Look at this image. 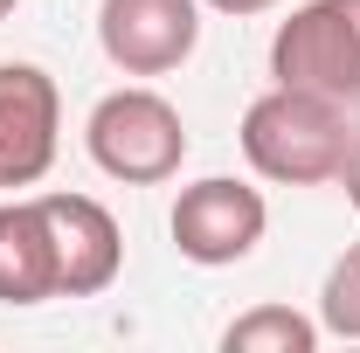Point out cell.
Masks as SVG:
<instances>
[{
  "label": "cell",
  "mask_w": 360,
  "mask_h": 353,
  "mask_svg": "<svg viewBox=\"0 0 360 353\" xmlns=\"http://www.w3.org/2000/svg\"><path fill=\"white\" fill-rule=\"evenodd\" d=\"M354 125H347V104L340 97H319V90H291L270 84L250 111H243V160L277 187H319V180H340L347 153H354Z\"/></svg>",
  "instance_id": "obj_1"
},
{
  "label": "cell",
  "mask_w": 360,
  "mask_h": 353,
  "mask_svg": "<svg viewBox=\"0 0 360 353\" xmlns=\"http://www.w3.org/2000/svg\"><path fill=\"white\" fill-rule=\"evenodd\" d=\"M84 146H90V160H97V174L125 180V187H160L187 160V125H180V111L160 90L125 84V90H111V97L90 104Z\"/></svg>",
  "instance_id": "obj_2"
},
{
  "label": "cell",
  "mask_w": 360,
  "mask_h": 353,
  "mask_svg": "<svg viewBox=\"0 0 360 353\" xmlns=\"http://www.w3.org/2000/svg\"><path fill=\"white\" fill-rule=\"evenodd\" d=\"M270 77L360 104V0H305L270 35Z\"/></svg>",
  "instance_id": "obj_3"
},
{
  "label": "cell",
  "mask_w": 360,
  "mask_h": 353,
  "mask_svg": "<svg viewBox=\"0 0 360 353\" xmlns=\"http://www.w3.org/2000/svg\"><path fill=\"white\" fill-rule=\"evenodd\" d=\"M167 229H174V250L187 257V264L229 270V264H243V257L264 243L270 201L250 187V180L208 174V180H194V187H180V201H174V215H167Z\"/></svg>",
  "instance_id": "obj_4"
},
{
  "label": "cell",
  "mask_w": 360,
  "mask_h": 353,
  "mask_svg": "<svg viewBox=\"0 0 360 353\" xmlns=\"http://www.w3.org/2000/svg\"><path fill=\"white\" fill-rule=\"evenodd\" d=\"M201 42V0H104L97 49L125 77H167Z\"/></svg>",
  "instance_id": "obj_5"
},
{
  "label": "cell",
  "mask_w": 360,
  "mask_h": 353,
  "mask_svg": "<svg viewBox=\"0 0 360 353\" xmlns=\"http://www.w3.org/2000/svg\"><path fill=\"white\" fill-rule=\"evenodd\" d=\"M63 146V90L42 63H0V187H35Z\"/></svg>",
  "instance_id": "obj_6"
},
{
  "label": "cell",
  "mask_w": 360,
  "mask_h": 353,
  "mask_svg": "<svg viewBox=\"0 0 360 353\" xmlns=\"http://www.w3.org/2000/svg\"><path fill=\"white\" fill-rule=\"evenodd\" d=\"M42 222L56 243V298H97L125 270L118 215L90 194H42Z\"/></svg>",
  "instance_id": "obj_7"
},
{
  "label": "cell",
  "mask_w": 360,
  "mask_h": 353,
  "mask_svg": "<svg viewBox=\"0 0 360 353\" xmlns=\"http://www.w3.org/2000/svg\"><path fill=\"white\" fill-rule=\"evenodd\" d=\"M56 298V243H49L42 201L0 208V305H42Z\"/></svg>",
  "instance_id": "obj_8"
},
{
  "label": "cell",
  "mask_w": 360,
  "mask_h": 353,
  "mask_svg": "<svg viewBox=\"0 0 360 353\" xmlns=\"http://www.w3.org/2000/svg\"><path fill=\"white\" fill-rule=\"evenodd\" d=\"M222 347L229 353H312L319 347V319L291 305H250L243 319L222 326Z\"/></svg>",
  "instance_id": "obj_9"
},
{
  "label": "cell",
  "mask_w": 360,
  "mask_h": 353,
  "mask_svg": "<svg viewBox=\"0 0 360 353\" xmlns=\"http://www.w3.org/2000/svg\"><path fill=\"white\" fill-rule=\"evenodd\" d=\"M319 333L333 340H360V243H347L333 270H326V291H319Z\"/></svg>",
  "instance_id": "obj_10"
},
{
  "label": "cell",
  "mask_w": 360,
  "mask_h": 353,
  "mask_svg": "<svg viewBox=\"0 0 360 353\" xmlns=\"http://www.w3.org/2000/svg\"><path fill=\"white\" fill-rule=\"evenodd\" d=\"M201 7H215V14H236V21H243V14H270L277 0H201Z\"/></svg>",
  "instance_id": "obj_11"
},
{
  "label": "cell",
  "mask_w": 360,
  "mask_h": 353,
  "mask_svg": "<svg viewBox=\"0 0 360 353\" xmlns=\"http://www.w3.org/2000/svg\"><path fill=\"white\" fill-rule=\"evenodd\" d=\"M340 180H347V201L360 208V139H354V153H347V167H340Z\"/></svg>",
  "instance_id": "obj_12"
},
{
  "label": "cell",
  "mask_w": 360,
  "mask_h": 353,
  "mask_svg": "<svg viewBox=\"0 0 360 353\" xmlns=\"http://www.w3.org/2000/svg\"><path fill=\"white\" fill-rule=\"evenodd\" d=\"M14 7H21V0H0V21H7V14H14Z\"/></svg>",
  "instance_id": "obj_13"
}]
</instances>
